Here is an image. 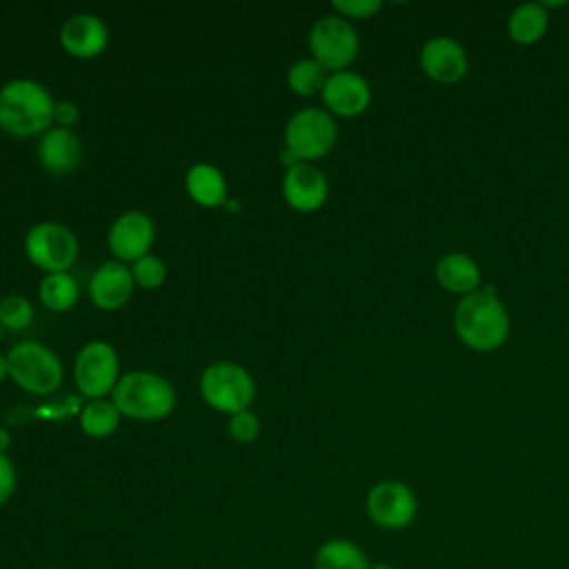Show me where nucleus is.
Masks as SVG:
<instances>
[{
  "instance_id": "29",
  "label": "nucleus",
  "mask_w": 569,
  "mask_h": 569,
  "mask_svg": "<svg viewBox=\"0 0 569 569\" xmlns=\"http://www.w3.org/2000/svg\"><path fill=\"white\" fill-rule=\"evenodd\" d=\"M18 485V476H16V467L9 460L7 453H0V507L9 502V498L13 496Z\"/></svg>"
},
{
  "instance_id": "18",
  "label": "nucleus",
  "mask_w": 569,
  "mask_h": 569,
  "mask_svg": "<svg viewBox=\"0 0 569 569\" xmlns=\"http://www.w3.org/2000/svg\"><path fill=\"white\" fill-rule=\"evenodd\" d=\"M82 156L80 140L71 129L64 127H53L44 131L40 144H38V158L40 164L51 171V173H69L78 167Z\"/></svg>"
},
{
  "instance_id": "8",
  "label": "nucleus",
  "mask_w": 569,
  "mask_h": 569,
  "mask_svg": "<svg viewBox=\"0 0 569 569\" xmlns=\"http://www.w3.org/2000/svg\"><path fill=\"white\" fill-rule=\"evenodd\" d=\"M365 511L369 520L387 531L407 529L418 516L416 491L402 480H380L365 498Z\"/></svg>"
},
{
  "instance_id": "11",
  "label": "nucleus",
  "mask_w": 569,
  "mask_h": 569,
  "mask_svg": "<svg viewBox=\"0 0 569 569\" xmlns=\"http://www.w3.org/2000/svg\"><path fill=\"white\" fill-rule=\"evenodd\" d=\"M420 71L438 84H456L469 71V58L465 47L451 36L429 38L418 53Z\"/></svg>"
},
{
  "instance_id": "23",
  "label": "nucleus",
  "mask_w": 569,
  "mask_h": 569,
  "mask_svg": "<svg viewBox=\"0 0 569 569\" xmlns=\"http://www.w3.org/2000/svg\"><path fill=\"white\" fill-rule=\"evenodd\" d=\"M40 300L44 307L53 311H67L76 305L78 300V282L73 276L64 273H49L40 282Z\"/></svg>"
},
{
  "instance_id": "28",
  "label": "nucleus",
  "mask_w": 569,
  "mask_h": 569,
  "mask_svg": "<svg viewBox=\"0 0 569 569\" xmlns=\"http://www.w3.org/2000/svg\"><path fill=\"white\" fill-rule=\"evenodd\" d=\"M333 9L338 11V16L342 18H358V20H367L373 18L380 9L382 2L380 0H336Z\"/></svg>"
},
{
  "instance_id": "31",
  "label": "nucleus",
  "mask_w": 569,
  "mask_h": 569,
  "mask_svg": "<svg viewBox=\"0 0 569 569\" xmlns=\"http://www.w3.org/2000/svg\"><path fill=\"white\" fill-rule=\"evenodd\" d=\"M9 445H11V436L4 427H0V453H4L9 449Z\"/></svg>"
},
{
  "instance_id": "3",
  "label": "nucleus",
  "mask_w": 569,
  "mask_h": 569,
  "mask_svg": "<svg viewBox=\"0 0 569 569\" xmlns=\"http://www.w3.org/2000/svg\"><path fill=\"white\" fill-rule=\"evenodd\" d=\"M113 405L122 416L136 420H160L171 413L176 391L158 373L131 371L124 373L113 389Z\"/></svg>"
},
{
  "instance_id": "24",
  "label": "nucleus",
  "mask_w": 569,
  "mask_h": 569,
  "mask_svg": "<svg viewBox=\"0 0 569 569\" xmlns=\"http://www.w3.org/2000/svg\"><path fill=\"white\" fill-rule=\"evenodd\" d=\"M325 80H327V69L320 62H316L313 58L298 60L287 71L289 89L300 96L320 93L325 87Z\"/></svg>"
},
{
  "instance_id": "30",
  "label": "nucleus",
  "mask_w": 569,
  "mask_h": 569,
  "mask_svg": "<svg viewBox=\"0 0 569 569\" xmlns=\"http://www.w3.org/2000/svg\"><path fill=\"white\" fill-rule=\"evenodd\" d=\"M78 116H80V111H78V104L76 102H71V100H60V102H56V107H53V120L60 124V127H69V124H73L76 120H78Z\"/></svg>"
},
{
  "instance_id": "19",
  "label": "nucleus",
  "mask_w": 569,
  "mask_h": 569,
  "mask_svg": "<svg viewBox=\"0 0 569 569\" xmlns=\"http://www.w3.org/2000/svg\"><path fill=\"white\" fill-rule=\"evenodd\" d=\"M549 29V11L542 2L518 4L507 18V36L511 42L529 47L545 38Z\"/></svg>"
},
{
  "instance_id": "2",
  "label": "nucleus",
  "mask_w": 569,
  "mask_h": 569,
  "mask_svg": "<svg viewBox=\"0 0 569 569\" xmlns=\"http://www.w3.org/2000/svg\"><path fill=\"white\" fill-rule=\"evenodd\" d=\"M51 93L33 80H11L0 89V129L11 136H36L53 120Z\"/></svg>"
},
{
  "instance_id": "13",
  "label": "nucleus",
  "mask_w": 569,
  "mask_h": 569,
  "mask_svg": "<svg viewBox=\"0 0 569 569\" xmlns=\"http://www.w3.org/2000/svg\"><path fill=\"white\" fill-rule=\"evenodd\" d=\"M156 238L153 220L142 211H127L109 229V249L122 260H140L147 256Z\"/></svg>"
},
{
  "instance_id": "25",
  "label": "nucleus",
  "mask_w": 569,
  "mask_h": 569,
  "mask_svg": "<svg viewBox=\"0 0 569 569\" xmlns=\"http://www.w3.org/2000/svg\"><path fill=\"white\" fill-rule=\"evenodd\" d=\"M33 318V307L22 296H7L0 300V325L9 331L24 329Z\"/></svg>"
},
{
  "instance_id": "14",
  "label": "nucleus",
  "mask_w": 569,
  "mask_h": 569,
  "mask_svg": "<svg viewBox=\"0 0 569 569\" xmlns=\"http://www.w3.org/2000/svg\"><path fill=\"white\" fill-rule=\"evenodd\" d=\"M282 193L293 209L316 211L325 204L329 196V182L327 176L311 162H298L296 167L287 169L282 180Z\"/></svg>"
},
{
  "instance_id": "20",
  "label": "nucleus",
  "mask_w": 569,
  "mask_h": 569,
  "mask_svg": "<svg viewBox=\"0 0 569 569\" xmlns=\"http://www.w3.org/2000/svg\"><path fill=\"white\" fill-rule=\"evenodd\" d=\"M365 549L349 538H329L313 553V569H369Z\"/></svg>"
},
{
  "instance_id": "32",
  "label": "nucleus",
  "mask_w": 569,
  "mask_h": 569,
  "mask_svg": "<svg viewBox=\"0 0 569 569\" xmlns=\"http://www.w3.org/2000/svg\"><path fill=\"white\" fill-rule=\"evenodd\" d=\"M7 376V356L0 353V380Z\"/></svg>"
},
{
  "instance_id": "33",
  "label": "nucleus",
  "mask_w": 569,
  "mask_h": 569,
  "mask_svg": "<svg viewBox=\"0 0 569 569\" xmlns=\"http://www.w3.org/2000/svg\"><path fill=\"white\" fill-rule=\"evenodd\" d=\"M369 569H396V567H391V565H387V562H376V565H371Z\"/></svg>"
},
{
  "instance_id": "26",
  "label": "nucleus",
  "mask_w": 569,
  "mask_h": 569,
  "mask_svg": "<svg viewBox=\"0 0 569 569\" xmlns=\"http://www.w3.org/2000/svg\"><path fill=\"white\" fill-rule=\"evenodd\" d=\"M131 273H133V280H136L140 287H144V289H156V287H160V284L164 282V278H167V267H164V262H162L160 258L147 253V256H142L140 260L133 262Z\"/></svg>"
},
{
  "instance_id": "12",
  "label": "nucleus",
  "mask_w": 569,
  "mask_h": 569,
  "mask_svg": "<svg viewBox=\"0 0 569 569\" xmlns=\"http://www.w3.org/2000/svg\"><path fill=\"white\" fill-rule=\"evenodd\" d=\"M320 96H322V102L329 107V111L342 118L360 116L371 104L369 82L360 73L349 69L329 73Z\"/></svg>"
},
{
  "instance_id": "6",
  "label": "nucleus",
  "mask_w": 569,
  "mask_h": 569,
  "mask_svg": "<svg viewBox=\"0 0 569 569\" xmlns=\"http://www.w3.org/2000/svg\"><path fill=\"white\" fill-rule=\"evenodd\" d=\"M253 380L249 371L233 362H213L200 378L202 398L218 411L238 413L253 400Z\"/></svg>"
},
{
  "instance_id": "4",
  "label": "nucleus",
  "mask_w": 569,
  "mask_h": 569,
  "mask_svg": "<svg viewBox=\"0 0 569 569\" xmlns=\"http://www.w3.org/2000/svg\"><path fill=\"white\" fill-rule=\"evenodd\" d=\"M7 373L16 385L38 396L53 393L62 382V365L58 356L33 340L18 342L9 349Z\"/></svg>"
},
{
  "instance_id": "15",
  "label": "nucleus",
  "mask_w": 569,
  "mask_h": 569,
  "mask_svg": "<svg viewBox=\"0 0 569 569\" xmlns=\"http://www.w3.org/2000/svg\"><path fill=\"white\" fill-rule=\"evenodd\" d=\"M60 42L76 58H93L104 51L109 42V31L98 16L76 13L62 24Z\"/></svg>"
},
{
  "instance_id": "35",
  "label": "nucleus",
  "mask_w": 569,
  "mask_h": 569,
  "mask_svg": "<svg viewBox=\"0 0 569 569\" xmlns=\"http://www.w3.org/2000/svg\"><path fill=\"white\" fill-rule=\"evenodd\" d=\"M0 329H2V325H0Z\"/></svg>"
},
{
  "instance_id": "7",
  "label": "nucleus",
  "mask_w": 569,
  "mask_h": 569,
  "mask_svg": "<svg viewBox=\"0 0 569 569\" xmlns=\"http://www.w3.org/2000/svg\"><path fill=\"white\" fill-rule=\"evenodd\" d=\"M338 140V127L329 111L307 107L293 113L284 127V144L300 160H316L327 156Z\"/></svg>"
},
{
  "instance_id": "10",
  "label": "nucleus",
  "mask_w": 569,
  "mask_h": 569,
  "mask_svg": "<svg viewBox=\"0 0 569 569\" xmlns=\"http://www.w3.org/2000/svg\"><path fill=\"white\" fill-rule=\"evenodd\" d=\"M118 353L109 342L93 340L80 349L76 356V367H73V378L78 389L93 398L100 400L107 393H113L118 385Z\"/></svg>"
},
{
  "instance_id": "1",
  "label": "nucleus",
  "mask_w": 569,
  "mask_h": 569,
  "mask_svg": "<svg viewBox=\"0 0 569 569\" xmlns=\"http://www.w3.org/2000/svg\"><path fill=\"white\" fill-rule=\"evenodd\" d=\"M453 331L467 349L480 353L496 351L507 342L511 331L509 311L491 284L458 300Z\"/></svg>"
},
{
  "instance_id": "5",
  "label": "nucleus",
  "mask_w": 569,
  "mask_h": 569,
  "mask_svg": "<svg viewBox=\"0 0 569 569\" xmlns=\"http://www.w3.org/2000/svg\"><path fill=\"white\" fill-rule=\"evenodd\" d=\"M309 47L313 60L320 62L327 71L336 73L345 71L356 60L360 51V38L347 18L333 13L313 22L309 31Z\"/></svg>"
},
{
  "instance_id": "17",
  "label": "nucleus",
  "mask_w": 569,
  "mask_h": 569,
  "mask_svg": "<svg viewBox=\"0 0 569 569\" xmlns=\"http://www.w3.org/2000/svg\"><path fill=\"white\" fill-rule=\"evenodd\" d=\"M433 276L440 289L460 298L482 287V271L478 262L462 251H449L442 258H438Z\"/></svg>"
},
{
  "instance_id": "22",
  "label": "nucleus",
  "mask_w": 569,
  "mask_h": 569,
  "mask_svg": "<svg viewBox=\"0 0 569 569\" xmlns=\"http://www.w3.org/2000/svg\"><path fill=\"white\" fill-rule=\"evenodd\" d=\"M120 416L113 400H91L80 413V427L89 438H107L118 429Z\"/></svg>"
},
{
  "instance_id": "34",
  "label": "nucleus",
  "mask_w": 569,
  "mask_h": 569,
  "mask_svg": "<svg viewBox=\"0 0 569 569\" xmlns=\"http://www.w3.org/2000/svg\"><path fill=\"white\" fill-rule=\"evenodd\" d=\"M44 569H64V567H56V565H51V567H44Z\"/></svg>"
},
{
  "instance_id": "21",
  "label": "nucleus",
  "mask_w": 569,
  "mask_h": 569,
  "mask_svg": "<svg viewBox=\"0 0 569 569\" xmlns=\"http://www.w3.org/2000/svg\"><path fill=\"white\" fill-rule=\"evenodd\" d=\"M187 191L202 207H218L227 200V182L213 164H193L187 171Z\"/></svg>"
},
{
  "instance_id": "16",
  "label": "nucleus",
  "mask_w": 569,
  "mask_h": 569,
  "mask_svg": "<svg viewBox=\"0 0 569 569\" xmlns=\"http://www.w3.org/2000/svg\"><path fill=\"white\" fill-rule=\"evenodd\" d=\"M133 293V273L120 260L104 262L89 282V296L100 309H120Z\"/></svg>"
},
{
  "instance_id": "9",
  "label": "nucleus",
  "mask_w": 569,
  "mask_h": 569,
  "mask_svg": "<svg viewBox=\"0 0 569 569\" xmlns=\"http://www.w3.org/2000/svg\"><path fill=\"white\" fill-rule=\"evenodd\" d=\"M24 249L36 267L49 273H64L78 256V240L60 222H40L29 229Z\"/></svg>"
},
{
  "instance_id": "27",
  "label": "nucleus",
  "mask_w": 569,
  "mask_h": 569,
  "mask_svg": "<svg viewBox=\"0 0 569 569\" xmlns=\"http://www.w3.org/2000/svg\"><path fill=\"white\" fill-rule=\"evenodd\" d=\"M258 431H260V420H258V416H256L253 411H249V409L233 413L231 420H229V433H231L233 440H238V442H251V440H256Z\"/></svg>"
}]
</instances>
